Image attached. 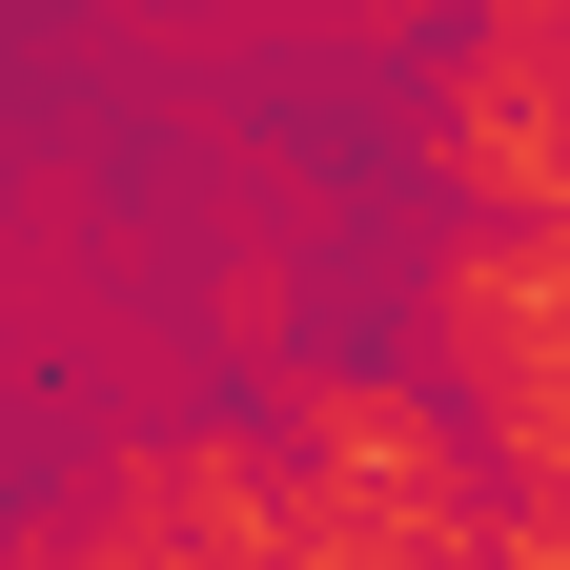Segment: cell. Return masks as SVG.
<instances>
[{
    "label": "cell",
    "instance_id": "6da1fadb",
    "mask_svg": "<svg viewBox=\"0 0 570 570\" xmlns=\"http://www.w3.org/2000/svg\"><path fill=\"white\" fill-rule=\"evenodd\" d=\"M285 428V550H449L469 530V428L387 387V367H285L265 387Z\"/></svg>",
    "mask_w": 570,
    "mask_h": 570
},
{
    "label": "cell",
    "instance_id": "7a4b0ae2",
    "mask_svg": "<svg viewBox=\"0 0 570 570\" xmlns=\"http://www.w3.org/2000/svg\"><path fill=\"white\" fill-rule=\"evenodd\" d=\"M428 164H449L489 225H550L570 204V21L469 0V41L428 61Z\"/></svg>",
    "mask_w": 570,
    "mask_h": 570
}]
</instances>
